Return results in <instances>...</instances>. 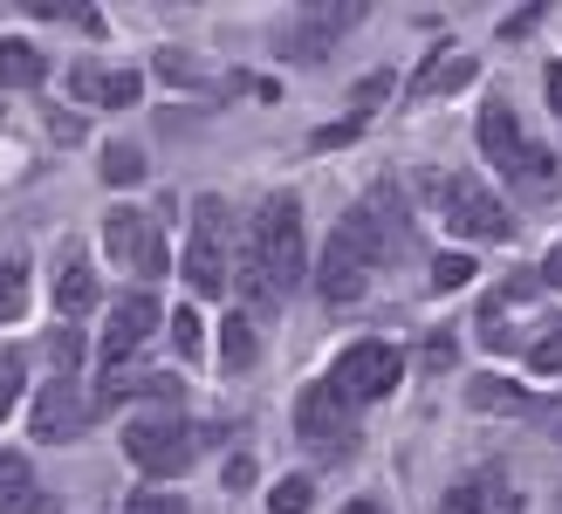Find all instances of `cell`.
<instances>
[{
    "mask_svg": "<svg viewBox=\"0 0 562 514\" xmlns=\"http://www.w3.org/2000/svg\"><path fill=\"white\" fill-rule=\"evenodd\" d=\"M405 241V206H398V192L378 186L363 206H350L344 220H336V234L323 247V268H316V295L329 309H344V302H363V289H371V275L384 268V254Z\"/></svg>",
    "mask_w": 562,
    "mask_h": 514,
    "instance_id": "obj_1",
    "label": "cell"
},
{
    "mask_svg": "<svg viewBox=\"0 0 562 514\" xmlns=\"http://www.w3.org/2000/svg\"><path fill=\"white\" fill-rule=\"evenodd\" d=\"M234 281L255 309H274L281 295L302 281V206L289 192H268L255 226L240 234V254H234Z\"/></svg>",
    "mask_w": 562,
    "mask_h": 514,
    "instance_id": "obj_2",
    "label": "cell"
},
{
    "mask_svg": "<svg viewBox=\"0 0 562 514\" xmlns=\"http://www.w3.org/2000/svg\"><path fill=\"white\" fill-rule=\"evenodd\" d=\"M481 152H487V165L501 171V179L521 186V192H549L555 186V158L521 131V118H515L508 103H487L481 110Z\"/></svg>",
    "mask_w": 562,
    "mask_h": 514,
    "instance_id": "obj_3",
    "label": "cell"
},
{
    "mask_svg": "<svg viewBox=\"0 0 562 514\" xmlns=\"http://www.w3.org/2000/svg\"><path fill=\"white\" fill-rule=\"evenodd\" d=\"M200 425H186L179 412H151V418H131L124 425V452L137 460V473H151V480H172L186 473L192 460H200Z\"/></svg>",
    "mask_w": 562,
    "mask_h": 514,
    "instance_id": "obj_4",
    "label": "cell"
},
{
    "mask_svg": "<svg viewBox=\"0 0 562 514\" xmlns=\"http://www.w3.org/2000/svg\"><path fill=\"white\" fill-rule=\"evenodd\" d=\"M398 378H405V350H398V343H384V336H363V343H350V350L336 357L329 391L344 398V405H371V398L398 391Z\"/></svg>",
    "mask_w": 562,
    "mask_h": 514,
    "instance_id": "obj_5",
    "label": "cell"
},
{
    "mask_svg": "<svg viewBox=\"0 0 562 514\" xmlns=\"http://www.w3.org/2000/svg\"><path fill=\"white\" fill-rule=\"evenodd\" d=\"M227 254H234L227 199H200V206H192V241H186V281L200 295H220L227 289Z\"/></svg>",
    "mask_w": 562,
    "mask_h": 514,
    "instance_id": "obj_6",
    "label": "cell"
},
{
    "mask_svg": "<svg viewBox=\"0 0 562 514\" xmlns=\"http://www.w3.org/2000/svg\"><path fill=\"white\" fill-rule=\"evenodd\" d=\"M439 213L446 226H453V241H508L515 234V213H508V199H494L481 179H439Z\"/></svg>",
    "mask_w": 562,
    "mask_h": 514,
    "instance_id": "obj_7",
    "label": "cell"
},
{
    "mask_svg": "<svg viewBox=\"0 0 562 514\" xmlns=\"http://www.w3.org/2000/svg\"><path fill=\"white\" fill-rule=\"evenodd\" d=\"M103 254H110L124 275H145V281L172 268V247H165V234H158V226L137 213V206H110V213H103Z\"/></svg>",
    "mask_w": 562,
    "mask_h": 514,
    "instance_id": "obj_8",
    "label": "cell"
},
{
    "mask_svg": "<svg viewBox=\"0 0 562 514\" xmlns=\"http://www.w3.org/2000/svg\"><path fill=\"white\" fill-rule=\"evenodd\" d=\"M27 425H35V439H48V446L76 439L82 425H90V405H82L76 378H48V384L35 391V412H27Z\"/></svg>",
    "mask_w": 562,
    "mask_h": 514,
    "instance_id": "obj_9",
    "label": "cell"
},
{
    "mask_svg": "<svg viewBox=\"0 0 562 514\" xmlns=\"http://www.w3.org/2000/svg\"><path fill=\"white\" fill-rule=\"evenodd\" d=\"M151 329H158V295H124L117 309H110V323H103V357H110V370H124L137 350H145Z\"/></svg>",
    "mask_w": 562,
    "mask_h": 514,
    "instance_id": "obj_10",
    "label": "cell"
},
{
    "mask_svg": "<svg viewBox=\"0 0 562 514\" xmlns=\"http://www.w3.org/2000/svg\"><path fill=\"white\" fill-rule=\"evenodd\" d=\"M295 433L316 439V446H350V418H344V398L329 384H308L295 398Z\"/></svg>",
    "mask_w": 562,
    "mask_h": 514,
    "instance_id": "obj_11",
    "label": "cell"
},
{
    "mask_svg": "<svg viewBox=\"0 0 562 514\" xmlns=\"http://www.w3.org/2000/svg\"><path fill=\"white\" fill-rule=\"evenodd\" d=\"M69 97L103 103V110H131L137 97H145V76H137V69H97V63H82V69H69Z\"/></svg>",
    "mask_w": 562,
    "mask_h": 514,
    "instance_id": "obj_12",
    "label": "cell"
},
{
    "mask_svg": "<svg viewBox=\"0 0 562 514\" xmlns=\"http://www.w3.org/2000/svg\"><path fill=\"white\" fill-rule=\"evenodd\" d=\"M48 302L63 309V316H82V309L97 302V268H90V254H82L76 241L55 254V281H48Z\"/></svg>",
    "mask_w": 562,
    "mask_h": 514,
    "instance_id": "obj_13",
    "label": "cell"
},
{
    "mask_svg": "<svg viewBox=\"0 0 562 514\" xmlns=\"http://www.w3.org/2000/svg\"><path fill=\"white\" fill-rule=\"evenodd\" d=\"M350 21H357V8H316V14H302V27L281 35V48H289L295 63H316L336 35H350Z\"/></svg>",
    "mask_w": 562,
    "mask_h": 514,
    "instance_id": "obj_14",
    "label": "cell"
},
{
    "mask_svg": "<svg viewBox=\"0 0 562 514\" xmlns=\"http://www.w3.org/2000/svg\"><path fill=\"white\" fill-rule=\"evenodd\" d=\"M255 323L247 316H227L220 323V370H227V378H247V370H255Z\"/></svg>",
    "mask_w": 562,
    "mask_h": 514,
    "instance_id": "obj_15",
    "label": "cell"
},
{
    "mask_svg": "<svg viewBox=\"0 0 562 514\" xmlns=\"http://www.w3.org/2000/svg\"><path fill=\"white\" fill-rule=\"evenodd\" d=\"M467 398H473L481 412H508V418H521L528 405H536V398H528L521 384H508V378H473V384H467Z\"/></svg>",
    "mask_w": 562,
    "mask_h": 514,
    "instance_id": "obj_16",
    "label": "cell"
},
{
    "mask_svg": "<svg viewBox=\"0 0 562 514\" xmlns=\"http://www.w3.org/2000/svg\"><path fill=\"white\" fill-rule=\"evenodd\" d=\"M0 82H8V90H35L42 82V48L35 42H0Z\"/></svg>",
    "mask_w": 562,
    "mask_h": 514,
    "instance_id": "obj_17",
    "label": "cell"
},
{
    "mask_svg": "<svg viewBox=\"0 0 562 514\" xmlns=\"http://www.w3.org/2000/svg\"><path fill=\"white\" fill-rule=\"evenodd\" d=\"M27 501H35V467L21 452H0V514H14Z\"/></svg>",
    "mask_w": 562,
    "mask_h": 514,
    "instance_id": "obj_18",
    "label": "cell"
},
{
    "mask_svg": "<svg viewBox=\"0 0 562 514\" xmlns=\"http://www.w3.org/2000/svg\"><path fill=\"white\" fill-rule=\"evenodd\" d=\"M528 370H542V378H562V316H549L536 336H528Z\"/></svg>",
    "mask_w": 562,
    "mask_h": 514,
    "instance_id": "obj_19",
    "label": "cell"
},
{
    "mask_svg": "<svg viewBox=\"0 0 562 514\" xmlns=\"http://www.w3.org/2000/svg\"><path fill=\"white\" fill-rule=\"evenodd\" d=\"M27 309V261H0V316H21Z\"/></svg>",
    "mask_w": 562,
    "mask_h": 514,
    "instance_id": "obj_20",
    "label": "cell"
},
{
    "mask_svg": "<svg viewBox=\"0 0 562 514\" xmlns=\"http://www.w3.org/2000/svg\"><path fill=\"white\" fill-rule=\"evenodd\" d=\"M308 501H316V488L295 473V480H274L268 488V514H308Z\"/></svg>",
    "mask_w": 562,
    "mask_h": 514,
    "instance_id": "obj_21",
    "label": "cell"
},
{
    "mask_svg": "<svg viewBox=\"0 0 562 514\" xmlns=\"http://www.w3.org/2000/svg\"><path fill=\"white\" fill-rule=\"evenodd\" d=\"M487 480H460V488H446V501H439V514H487Z\"/></svg>",
    "mask_w": 562,
    "mask_h": 514,
    "instance_id": "obj_22",
    "label": "cell"
},
{
    "mask_svg": "<svg viewBox=\"0 0 562 514\" xmlns=\"http://www.w3.org/2000/svg\"><path fill=\"white\" fill-rule=\"evenodd\" d=\"M103 179H110V186H131V179H145V152H131V145H110V152H103Z\"/></svg>",
    "mask_w": 562,
    "mask_h": 514,
    "instance_id": "obj_23",
    "label": "cell"
},
{
    "mask_svg": "<svg viewBox=\"0 0 562 514\" xmlns=\"http://www.w3.org/2000/svg\"><path fill=\"white\" fill-rule=\"evenodd\" d=\"M200 343H206L200 316H192V309H179V316H172V350H179V364H192V357H200Z\"/></svg>",
    "mask_w": 562,
    "mask_h": 514,
    "instance_id": "obj_24",
    "label": "cell"
},
{
    "mask_svg": "<svg viewBox=\"0 0 562 514\" xmlns=\"http://www.w3.org/2000/svg\"><path fill=\"white\" fill-rule=\"evenodd\" d=\"M14 398H21V357H14V350H0V418L14 412Z\"/></svg>",
    "mask_w": 562,
    "mask_h": 514,
    "instance_id": "obj_25",
    "label": "cell"
},
{
    "mask_svg": "<svg viewBox=\"0 0 562 514\" xmlns=\"http://www.w3.org/2000/svg\"><path fill=\"white\" fill-rule=\"evenodd\" d=\"M432 281H439V289H460V281H473V261H467V254H439Z\"/></svg>",
    "mask_w": 562,
    "mask_h": 514,
    "instance_id": "obj_26",
    "label": "cell"
},
{
    "mask_svg": "<svg viewBox=\"0 0 562 514\" xmlns=\"http://www.w3.org/2000/svg\"><path fill=\"white\" fill-rule=\"evenodd\" d=\"M124 514H186V501L179 494H131Z\"/></svg>",
    "mask_w": 562,
    "mask_h": 514,
    "instance_id": "obj_27",
    "label": "cell"
},
{
    "mask_svg": "<svg viewBox=\"0 0 562 514\" xmlns=\"http://www.w3.org/2000/svg\"><path fill=\"white\" fill-rule=\"evenodd\" d=\"M357 131H363V118H344V124H323V131H316V152H329V145H350Z\"/></svg>",
    "mask_w": 562,
    "mask_h": 514,
    "instance_id": "obj_28",
    "label": "cell"
},
{
    "mask_svg": "<svg viewBox=\"0 0 562 514\" xmlns=\"http://www.w3.org/2000/svg\"><path fill=\"white\" fill-rule=\"evenodd\" d=\"M220 480H227V494H240V488H255V467H247V460H227V467H220Z\"/></svg>",
    "mask_w": 562,
    "mask_h": 514,
    "instance_id": "obj_29",
    "label": "cell"
},
{
    "mask_svg": "<svg viewBox=\"0 0 562 514\" xmlns=\"http://www.w3.org/2000/svg\"><path fill=\"white\" fill-rule=\"evenodd\" d=\"M542 90H549V110L562 118V63H549V76H542Z\"/></svg>",
    "mask_w": 562,
    "mask_h": 514,
    "instance_id": "obj_30",
    "label": "cell"
},
{
    "mask_svg": "<svg viewBox=\"0 0 562 514\" xmlns=\"http://www.w3.org/2000/svg\"><path fill=\"white\" fill-rule=\"evenodd\" d=\"M542 275H549V281H555V289H562V247L549 254V268H542Z\"/></svg>",
    "mask_w": 562,
    "mask_h": 514,
    "instance_id": "obj_31",
    "label": "cell"
},
{
    "mask_svg": "<svg viewBox=\"0 0 562 514\" xmlns=\"http://www.w3.org/2000/svg\"><path fill=\"white\" fill-rule=\"evenodd\" d=\"M344 514H384V507H378V501H350Z\"/></svg>",
    "mask_w": 562,
    "mask_h": 514,
    "instance_id": "obj_32",
    "label": "cell"
}]
</instances>
